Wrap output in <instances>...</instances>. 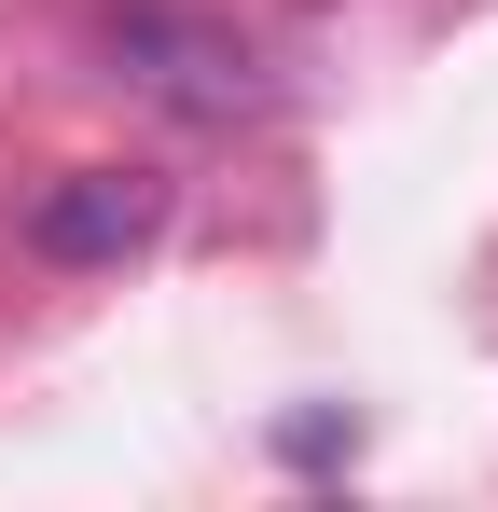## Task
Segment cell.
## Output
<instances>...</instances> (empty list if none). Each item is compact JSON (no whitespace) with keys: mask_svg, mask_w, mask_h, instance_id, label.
I'll return each mask as SVG.
<instances>
[{"mask_svg":"<svg viewBox=\"0 0 498 512\" xmlns=\"http://www.w3.org/2000/svg\"><path fill=\"white\" fill-rule=\"evenodd\" d=\"M166 236V180L153 167H70L28 194V222H14V250L28 263H125Z\"/></svg>","mask_w":498,"mask_h":512,"instance_id":"obj_2","label":"cell"},{"mask_svg":"<svg viewBox=\"0 0 498 512\" xmlns=\"http://www.w3.org/2000/svg\"><path fill=\"white\" fill-rule=\"evenodd\" d=\"M111 70L139 97H166V111H194V125L263 111V56H249L222 14H194V0H125L111 14Z\"/></svg>","mask_w":498,"mask_h":512,"instance_id":"obj_1","label":"cell"}]
</instances>
